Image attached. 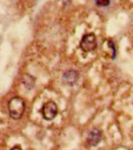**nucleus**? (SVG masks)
Segmentation results:
<instances>
[{"instance_id": "obj_4", "label": "nucleus", "mask_w": 133, "mask_h": 150, "mask_svg": "<svg viewBox=\"0 0 133 150\" xmlns=\"http://www.w3.org/2000/svg\"><path fill=\"white\" fill-rule=\"evenodd\" d=\"M102 140V132L97 128L92 129L87 138V142L91 146H96Z\"/></svg>"}, {"instance_id": "obj_6", "label": "nucleus", "mask_w": 133, "mask_h": 150, "mask_svg": "<svg viewBox=\"0 0 133 150\" xmlns=\"http://www.w3.org/2000/svg\"><path fill=\"white\" fill-rule=\"evenodd\" d=\"M23 85H24V87L28 89L31 90L32 89H33V87L34 86V83H35V80L33 77L28 74H26L24 75L23 77Z\"/></svg>"}, {"instance_id": "obj_8", "label": "nucleus", "mask_w": 133, "mask_h": 150, "mask_svg": "<svg viewBox=\"0 0 133 150\" xmlns=\"http://www.w3.org/2000/svg\"><path fill=\"white\" fill-rule=\"evenodd\" d=\"M10 150H22V149H21L20 146H16L13 147Z\"/></svg>"}, {"instance_id": "obj_2", "label": "nucleus", "mask_w": 133, "mask_h": 150, "mask_svg": "<svg viewBox=\"0 0 133 150\" xmlns=\"http://www.w3.org/2000/svg\"><path fill=\"white\" fill-rule=\"evenodd\" d=\"M96 45H97L96 37L93 33L85 34L80 42L81 49L86 53L95 50L96 48Z\"/></svg>"}, {"instance_id": "obj_1", "label": "nucleus", "mask_w": 133, "mask_h": 150, "mask_svg": "<svg viewBox=\"0 0 133 150\" xmlns=\"http://www.w3.org/2000/svg\"><path fill=\"white\" fill-rule=\"evenodd\" d=\"M8 108L10 117L13 120H18L22 117L25 110L24 100L20 96H15L9 100Z\"/></svg>"}, {"instance_id": "obj_5", "label": "nucleus", "mask_w": 133, "mask_h": 150, "mask_svg": "<svg viewBox=\"0 0 133 150\" xmlns=\"http://www.w3.org/2000/svg\"><path fill=\"white\" fill-rule=\"evenodd\" d=\"M78 73L74 70H69L63 75V81L68 85H74L78 80Z\"/></svg>"}, {"instance_id": "obj_7", "label": "nucleus", "mask_w": 133, "mask_h": 150, "mask_svg": "<svg viewBox=\"0 0 133 150\" xmlns=\"http://www.w3.org/2000/svg\"><path fill=\"white\" fill-rule=\"evenodd\" d=\"M110 0H96V4L98 6H107L110 5Z\"/></svg>"}, {"instance_id": "obj_3", "label": "nucleus", "mask_w": 133, "mask_h": 150, "mask_svg": "<svg viewBox=\"0 0 133 150\" xmlns=\"http://www.w3.org/2000/svg\"><path fill=\"white\" fill-rule=\"evenodd\" d=\"M58 112L57 105L53 101H49L44 104L42 109V117L45 120H53Z\"/></svg>"}]
</instances>
